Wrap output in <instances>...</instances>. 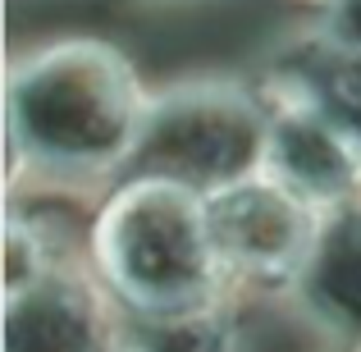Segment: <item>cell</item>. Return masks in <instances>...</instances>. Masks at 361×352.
Segmentation results:
<instances>
[{"label":"cell","mask_w":361,"mask_h":352,"mask_svg":"<svg viewBox=\"0 0 361 352\" xmlns=\"http://www.w3.org/2000/svg\"><path fill=\"white\" fill-rule=\"evenodd\" d=\"M151 83L110 37L64 32L9 55L5 178L9 197L106 193L128 174Z\"/></svg>","instance_id":"1"},{"label":"cell","mask_w":361,"mask_h":352,"mask_svg":"<svg viewBox=\"0 0 361 352\" xmlns=\"http://www.w3.org/2000/svg\"><path fill=\"white\" fill-rule=\"evenodd\" d=\"M87 261L128 316H188L238 298L211 233L206 193L165 174H123L97 197Z\"/></svg>","instance_id":"2"},{"label":"cell","mask_w":361,"mask_h":352,"mask_svg":"<svg viewBox=\"0 0 361 352\" xmlns=\"http://www.w3.org/2000/svg\"><path fill=\"white\" fill-rule=\"evenodd\" d=\"M270 97L261 83L192 73L151 87L147 123L128 174H165L197 193H220L265 169Z\"/></svg>","instance_id":"3"},{"label":"cell","mask_w":361,"mask_h":352,"mask_svg":"<svg viewBox=\"0 0 361 352\" xmlns=\"http://www.w3.org/2000/svg\"><path fill=\"white\" fill-rule=\"evenodd\" d=\"M206 211H211V233L233 293L247 302L288 298L311 261L325 211L302 202L293 188H283L265 169L211 193Z\"/></svg>","instance_id":"4"},{"label":"cell","mask_w":361,"mask_h":352,"mask_svg":"<svg viewBox=\"0 0 361 352\" xmlns=\"http://www.w3.org/2000/svg\"><path fill=\"white\" fill-rule=\"evenodd\" d=\"M5 352H128V311L92 261L5 289Z\"/></svg>","instance_id":"5"},{"label":"cell","mask_w":361,"mask_h":352,"mask_svg":"<svg viewBox=\"0 0 361 352\" xmlns=\"http://www.w3.org/2000/svg\"><path fill=\"white\" fill-rule=\"evenodd\" d=\"M270 97V133H265V174L311 202L316 211H338L361 202V138L343 128L311 97L261 78Z\"/></svg>","instance_id":"6"},{"label":"cell","mask_w":361,"mask_h":352,"mask_svg":"<svg viewBox=\"0 0 361 352\" xmlns=\"http://www.w3.org/2000/svg\"><path fill=\"white\" fill-rule=\"evenodd\" d=\"M288 302L325 344L361 348V202H348L320 220L311 261Z\"/></svg>","instance_id":"7"},{"label":"cell","mask_w":361,"mask_h":352,"mask_svg":"<svg viewBox=\"0 0 361 352\" xmlns=\"http://www.w3.org/2000/svg\"><path fill=\"white\" fill-rule=\"evenodd\" d=\"M265 78L311 97L320 110H329L343 123L353 138H361V46L338 42L334 32L311 23L274 51Z\"/></svg>","instance_id":"8"},{"label":"cell","mask_w":361,"mask_h":352,"mask_svg":"<svg viewBox=\"0 0 361 352\" xmlns=\"http://www.w3.org/2000/svg\"><path fill=\"white\" fill-rule=\"evenodd\" d=\"M128 352H243V302L160 320L128 316Z\"/></svg>","instance_id":"9"},{"label":"cell","mask_w":361,"mask_h":352,"mask_svg":"<svg viewBox=\"0 0 361 352\" xmlns=\"http://www.w3.org/2000/svg\"><path fill=\"white\" fill-rule=\"evenodd\" d=\"M325 32H334L338 42L361 46V0H316V18Z\"/></svg>","instance_id":"10"},{"label":"cell","mask_w":361,"mask_h":352,"mask_svg":"<svg viewBox=\"0 0 361 352\" xmlns=\"http://www.w3.org/2000/svg\"><path fill=\"white\" fill-rule=\"evenodd\" d=\"M133 5H178V0H133Z\"/></svg>","instance_id":"11"},{"label":"cell","mask_w":361,"mask_h":352,"mask_svg":"<svg viewBox=\"0 0 361 352\" xmlns=\"http://www.w3.org/2000/svg\"><path fill=\"white\" fill-rule=\"evenodd\" d=\"M320 352H361V348H320Z\"/></svg>","instance_id":"12"}]
</instances>
